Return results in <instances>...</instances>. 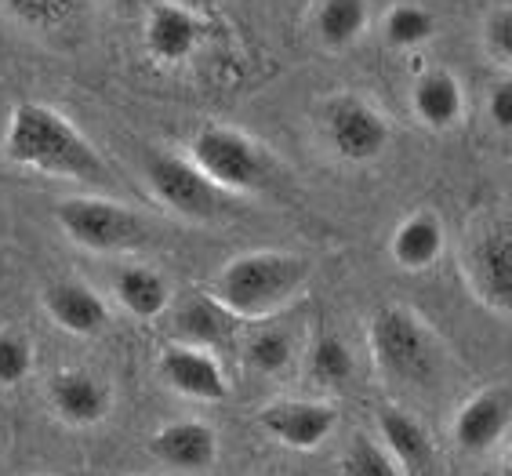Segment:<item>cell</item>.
<instances>
[{
    "mask_svg": "<svg viewBox=\"0 0 512 476\" xmlns=\"http://www.w3.org/2000/svg\"><path fill=\"white\" fill-rule=\"evenodd\" d=\"M4 157L51 179H73L84 186L109 182V168L99 149L80 135L66 113L44 102H22L11 110L8 131H4Z\"/></svg>",
    "mask_w": 512,
    "mask_h": 476,
    "instance_id": "cell-1",
    "label": "cell"
},
{
    "mask_svg": "<svg viewBox=\"0 0 512 476\" xmlns=\"http://www.w3.org/2000/svg\"><path fill=\"white\" fill-rule=\"evenodd\" d=\"M367 346L378 375L396 389L425 393L444 378V349L433 328L407 306L378 309L367 324Z\"/></svg>",
    "mask_w": 512,
    "mask_h": 476,
    "instance_id": "cell-3",
    "label": "cell"
},
{
    "mask_svg": "<svg viewBox=\"0 0 512 476\" xmlns=\"http://www.w3.org/2000/svg\"><path fill=\"white\" fill-rule=\"evenodd\" d=\"M378 444L396 458L407 476H422L433 466V437L404 407H378Z\"/></svg>",
    "mask_w": 512,
    "mask_h": 476,
    "instance_id": "cell-14",
    "label": "cell"
},
{
    "mask_svg": "<svg viewBox=\"0 0 512 476\" xmlns=\"http://www.w3.org/2000/svg\"><path fill=\"white\" fill-rule=\"evenodd\" d=\"M244 360L258 375H284L291 360H295V346H291V338L284 331H258V335L247 338Z\"/></svg>",
    "mask_w": 512,
    "mask_h": 476,
    "instance_id": "cell-23",
    "label": "cell"
},
{
    "mask_svg": "<svg viewBox=\"0 0 512 476\" xmlns=\"http://www.w3.org/2000/svg\"><path fill=\"white\" fill-rule=\"evenodd\" d=\"M233 313H229L215 295H189L175 306L171 328L182 346H200L215 349L233 335Z\"/></svg>",
    "mask_w": 512,
    "mask_h": 476,
    "instance_id": "cell-17",
    "label": "cell"
},
{
    "mask_svg": "<svg viewBox=\"0 0 512 476\" xmlns=\"http://www.w3.org/2000/svg\"><path fill=\"white\" fill-rule=\"evenodd\" d=\"M149 455L171 473H207L218 462V433L197 418L168 422L149 437Z\"/></svg>",
    "mask_w": 512,
    "mask_h": 476,
    "instance_id": "cell-13",
    "label": "cell"
},
{
    "mask_svg": "<svg viewBox=\"0 0 512 476\" xmlns=\"http://www.w3.org/2000/svg\"><path fill=\"white\" fill-rule=\"evenodd\" d=\"M189 160L222 193H255V189H266L276 171L266 146H258L251 135H244L237 128H222V124H211V128L193 135Z\"/></svg>",
    "mask_w": 512,
    "mask_h": 476,
    "instance_id": "cell-4",
    "label": "cell"
},
{
    "mask_svg": "<svg viewBox=\"0 0 512 476\" xmlns=\"http://www.w3.org/2000/svg\"><path fill=\"white\" fill-rule=\"evenodd\" d=\"M48 407L55 411L62 426L73 429H91L102 426L113 411V393L102 378L80 367H66L48 382Z\"/></svg>",
    "mask_w": 512,
    "mask_h": 476,
    "instance_id": "cell-12",
    "label": "cell"
},
{
    "mask_svg": "<svg viewBox=\"0 0 512 476\" xmlns=\"http://www.w3.org/2000/svg\"><path fill=\"white\" fill-rule=\"evenodd\" d=\"M4 8L15 15V19L30 22V26H59L62 19L73 15L77 8V0H0Z\"/></svg>",
    "mask_w": 512,
    "mask_h": 476,
    "instance_id": "cell-27",
    "label": "cell"
},
{
    "mask_svg": "<svg viewBox=\"0 0 512 476\" xmlns=\"http://www.w3.org/2000/svg\"><path fill=\"white\" fill-rule=\"evenodd\" d=\"M204 40V22L189 8L178 4H153L146 19V48L160 62H182L189 59L197 44Z\"/></svg>",
    "mask_w": 512,
    "mask_h": 476,
    "instance_id": "cell-16",
    "label": "cell"
},
{
    "mask_svg": "<svg viewBox=\"0 0 512 476\" xmlns=\"http://www.w3.org/2000/svg\"><path fill=\"white\" fill-rule=\"evenodd\" d=\"M309 277H313L309 258L295 251H247L218 269L211 295L233 317L255 320L291 306L309 284Z\"/></svg>",
    "mask_w": 512,
    "mask_h": 476,
    "instance_id": "cell-2",
    "label": "cell"
},
{
    "mask_svg": "<svg viewBox=\"0 0 512 476\" xmlns=\"http://www.w3.org/2000/svg\"><path fill=\"white\" fill-rule=\"evenodd\" d=\"M117 302L138 320H157L160 313H168L171 306V288L168 280L160 277L153 266H128L120 269L113 280Z\"/></svg>",
    "mask_w": 512,
    "mask_h": 476,
    "instance_id": "cell-20",
    "label": "cell"
},
{
    "mask_svg": "<svg viewBox=\"0 0 512 476\" xmlns=\"http://www.w3.org/2000/svg\"><path fill=\"white\" fill-rule=\"evenodd\" d=\"M44 313L69 335H99L109 324V306L102 302V295L80 280L51 284L44 291Z\"/></svg>",
    "mask_w": 512,
    "mask_h": 476,
    "instance_id": "cell-15",
    "label": "cell"
},
{
    "mask_svg": "<svg viewBox=\"0 0 512 476\" xmlns=\"http://www.w3.org/2000/svg\"><path fill=\"white\" fill-rule=\"evenodd\" d=\"M309 375L327 389H338L353 378V349L338 335H320L309 349Z\"/></svg>",
    "mask_w": 512,
    "mask_h": 476,
    "instance_id": "cell-22",
    "label": "cell"
},
{
    "mask_svg": "<svg viewBox=\"0 0 512 476\" xmlns=\"http://www.w3.org/2000/svg\"><path fill=\"white\" fill-rule=\"evenodd\" d=\"M509 476H512V458H509Z\"/></svg>",
    "mask_w": 512,
    "mask_h": 476,
    "instance_id": "cell-31",
    "label": "cell"
},
{
    "mask_svg": "<svg viewBox=\"0 0 512 476\" xmlns=\"http://www.w3.org/2000/svg\"><path fill=\"white\" fill-rule=\"evenodd\" d=\"M55 222L73 244L99 255H120L149 244V222L135 208L106 197H62L55 204Z\"/></svg>",
    "mask_w": 512,
    "mask_h": 476,
    "instance_id": "cell-5",
    "label": "cell"
},
{
    "mask_svg": "<svg viewBox=\"0 0 512 476\" xmlns=\"http://www.w3.org/2000/svg\"><path fill=\"white\" fill-rule=\"evenodd\" d=\"M367 26V4L364 0H324L316 11V33L331 48L353 44Z\"/></svg>",
    "mask_w": 512,
    "mask_h": 476,
    "instance_id": "cell-21",
    "label": "cell"
},
{
    "mask_svg": "<svg viewBox=\"0 0 512 476\" xmlns=\"http://www.w3.org/2000/svg\"><path fill=\"white\" fill-rule=\"evenodd\" d=\"M487 113L502 131H512V80H502L491 88V99H487Z\"/></svg>",
    "mask_w": 512,
    "mask_h": 476,
    "instance_id": "cell-29",
    "label": "cell"
},
{
    "mask_svg": "<svg viewBox=\"0 0 512 476\" xmlns=\"http://www.w3.org/2000/svg\"><path fill=\"white\" fill-rule=\"evenodd\" d=\"M436 33L433 15L418 4H396L389 15H385V40L396 44V48H418Z\"/></svg>",
    "mask_w": 512,
    "mask_h": 476,
    "instance_id": "cell-24",
    "label": "cell"
},
{
    "mask_svg": "<svg viewBox=\"0 0 512 476\" xmlns=\"http://www.w3.org/2000/svg\"><path fill=\"white\" fill-rule=\"evenodd\" d=\"M146 182L153 189V197L164 208L178 211L182 219L211 222L226 208V193L207 179L204 171L189 157H175V153H149L146 160Z\"/></svg>",
    "mask_w": 512,
    "mask_h": 476,
    "instance_id": "cell-7",
    "label": "cell"
},
{
    "mask_svg": "<svg viewBox=\"0 0 512 476\" xmlns=\"http://www.w3.org/2000/svg\"><path fill=\"white\" fill-rule=\"evenodd\" d=\"M320 128L338 160L345 164H367L385 153L389 146V120L382 110H375L364 95H331L320 110Z\"/></svg>",
    "mask_w": 512,
    "mask_h": 476,
    "instance_id": "cell-6",
    "label": "cell"
},
{
    "mask_svg": "<svg viewBox=\"0 0 512 476\" xmlns=\"http://www.w3.org/2000/svg\"><path fill=\"white\" fill-rule=\"evenodd\" d=\"M33 371V342L22 331H0V389H15Z\"/></svg>",
    "mask_w": 512,
    "mask_h": 476,
    "instance_id": "cell-26",
    "label": "cell"
},
{
    "mask_svg": "<svg viewBox=\"0 0 512 476\" xmlns=\"http://www.w3.org/2000/svg\"><path fill=\"white\" fill-rule=\"evenodd\" d=\"M447 233L444 222L436 211H414L411 219H404L396 226L393 240H389V255L400 269L407 273H422L444 255Z\"/></svg>",
    "mask_w": 512,
    "mask_h": 476,
    "instance_id": "cell-18",
    "label": "cell"
},
{
    "mask_svg": "<svg viewBox=\"0 0 512 476\" xmlns=\"http://www.w3.org/2000/svg\"><path fill=\"white\" fill-rule=\"evenodd\" d=\"M487 44L494 48L498 59L512 66V8H498L487 22Z\"/></svg>",
    "mask_w": 512,
    "mask_h": 476,
    "instance_id": "cell-28",
    "label": "cell"
},
{
    "mask_svg": "<svg viewBox=\"0 0 512 476\" xmlns=\"http://www.w3.org/2000/svg\"><path fill=\"white\" fill-rule=\"evenodd\" d=\"M255 422L280 447L316 451L335 437L338 411L324 400H269L266 407H258Z\"/></svg>",
    "mask_w": 512,
    "mask_h": 476,
    "instance_id": "cell-9",
    "label": "cell"
},
{
    "mask_svg": "<svg viewBox=\"0 0 512 476\" xmlns=\"http://www.w3.org/2000/svg\"><path fill=\"white\" fill-rule=\"evenodd\" d=\"M512 422V393L505 386L480 389L476 397L465 400L451 418L454 444L469 455H487L491 447L502 444Z\"/></svg>",
    "mask_w": 512,
    "mask_h": 476,
    "instance_id": "cell-11",
    "label": "cell"
},
{
    "mask_svg": "<svg viewBox=\"0 0 512 476\" xmlns=\"http://www.w3.org/2000/svg\"><path fill=\"white\" fill-rule=\"evenodd\" d=\"M411 102H414V113L422 120L425 128H454L458 120H462L465 110V91L458 84L451 70H429L418 77L411 91Z\"/></svg>",
    "mask_w": 512,
    "mask_h": 476,
    "instance_id": "cell-19",
    "label": "cell"
},
{
    "mask_svg": "<svg viewBox=\"0 0 512 476\" xmlns=\"http://www.w3.org/2000/svg\"><path fill=\"white\" fill-rule=\"evenodd\" d=\"M342 473L345 476H407L404 469L396 466V458L389 455L378 440L364 437V433H356V437L349 440Z\"/></svg>",
    "mask_w": 512,
    "mask_h": 476,
    "instance_id": "cell-25",
    "label": "cell"
},
{
    "mask_svg": "<svg viewBox=\"0 0 512 476\" xmlns=\"http://www.w3.org/2000/svg\"><path fill=\"white\" fill-rule=\"evenodd\" d=\"M465 277L483 306L512 313V219H494L480 229L465 255Z\"/></svg>",
    "mask_w": 512,
    "mask_h": 476,
    "instance_id": "cell-8",
    "label": "cell"
},
{
    "mask_svg": "<svg viewBox=\"0 0 512 476\" xmlns=\"http://www.w3.org/2000/svg\"><path fill=\"white\" fill-rule=\"evenodd\" d=\"M157 375L178 397L200 400V404H222L229 397V378L211 349L175 342L160 353Z\"/></svg>",
    "mask_w": 512,
    "mask_h": 476,
    "instance_id": "cell-10",
    "label": "cell"
},
{
    "mask_svg": "<svg viewBox=\"0 0 512 476\" xmlns=\"http://www.w3.org/2000/svg\"><path fill=\"white\" fill-rule=\"evenodd\" d=\"M120 4H124V8H135V4H142V0H120Z\"/></svg>",
    "mask_w": 512,
    "mask_h": 476,
    "instance_id": "cell-30",
    "label": "cell"
}]
</instances>
